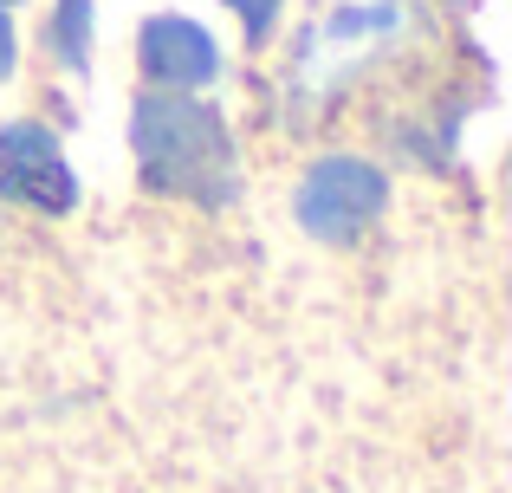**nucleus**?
<instances>
[{
  "label": "nucleus",
  "instance_id": "obj_9",
  "mask_svg": "<svg viewBox=\"0 0 512 493\" xmlns=\"http://www.w3.org/2000/svg\"><path fill=\"white\" fill-rule=\"evenodd\" d=\"M0 7H7V0H0Z\"/></svg>",
  "mask_w": 512,
  "mask_h": 493
},
{
  "label": "nucleus",
  "instance_id": "obj_7",
  "mask_svg": "<svg viewBox=\"0 0 512 493\" xmlns=\"http://www.w3.org/2000/svg\"><path fill=\"white\" fill-rule=\"evenodd\" d=\"M227 7L240 13V26H247V39H266L279 20V0H227Z\"/></svg>",
  "mask_w": 512,
  "mask_h": 493
},
{
  "label": "nucleus",
  "instance_id": "obj_6",
  "mask_svg": "<svg viewBox=\"0 0 512 493\" xmlns=\"http://www.w3.org/2000/svg\"><path fill=\"white\" fill-rule=\"evenodd\" d=\"M46 46L59 52L72 72H85V59H91V0H59V7H52Z\"/></svg>",
  "mask_w": 512,
  "mask_h": 493
},
{
  "label": "nucleus",
  "instance_id": "obj_3",
  "mask_svg": "<svg viewBox=\"0 0 512 493\" xmlns=\"http://www.w3.org/2000/svg\"><path fill=\"white\" fill-rule=\"evenodd\" d=\"M0 195L39 208V215H65L78 202V176H72V163H65L59 137L46 124H7L0 130Z\"/></svg>",
  "mask_w": 512,
  "mask_h": 493
},
{
  "label": "nucleus",
  "instance_id": "obj_5",
  "mask_svg": "<svg viewBox=\"0 0 512 493\" xmlns=\"http://www.w3.org/2000/svg\"><path fill=\"white\" fill-rule=\"evenodd\" d=\"M137 65L156 85L188 91V85H208V78L221 72V46L208 39V26L182 20V13H156L137 33Z\"/></svg>",
  "mask_w": 512,
  "mask_h": 493
},
{
  "label": "nucleus",
  "instance_id": "obj_1",
  "mask_svg": "<svg viewBox=\"0 0 512 493\" xmlns=\"http://www.w3.org/2000/svg\"><path fill=\"white\" fill-rule=\"evenodd\" d=\"M130 143H137V169L156 195H188V202H234L240 163H234V130L221 124V111L195 98H137L130 111Z\"/></svg>",
  "mask_w": 512,
  "mask_h": 493
},
{
  "label": "nucleus",
  "instance_id": "obj_8",
  "mask_svg": "<svg viewBox=\"0 0 512 493\" xmlns=\"http://www.w3.org/2000/svg\"><path fill=\"white\" fill-rule=\"evenodd\" d=\"M13 59H20V52H13V26H7V13H0V78L13 72Z\"/></svg>",
  "mask_w": 512,
  "mask_h": 493
},
{
  "label": "nucleus",
  "instance_id": "obj_2",
  "mask_svg": "<svg viewBox=\"0 0 512 493\" xmlns=\"http://www.w3.org/2000/svg\"><path fill=\"white\" fill-rule=\"evenodd\" d=\"M389 202V182L376 163H363V156H318L312 169H305L299 182V221L305 234H318V241H350L357 228H370L376 215H383Z\"/></svg>",
  "mask_w": 512,
  "mask_h": 493
},
{
  "label": "nucleus",
  "instance_id": "obj_4",
  "mask_svg": "<svg viewBox=\"0 0 512 493\" xmlns=\"http://www.w3.org/2000/svg\"><path fill=\"white\" fill-rule=\"evenodd\" d=\"M402 26H409L402 0H357V7H338L312 39H299V72L312 65L318 78H344L350 59H363V52L383 46V39H396Z\"/></svg>",
  "mask_w": 512,
  "mask_h": 493
}]
</instances>
